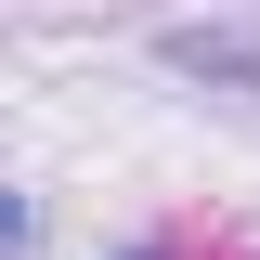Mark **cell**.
<instances>
[{
  "mask_svg": "<svg viewBox=\"0 0 260 260\" xmlns=\"http://www.w3.org/2000/svg\"><path fill=\"white\" fill-rule=\"evenodd\" d=\"M130 260H156V247H130Z\"/></svg>",
  "mask_w": 260,
  "mask_h": 260,
  "instance_id": "6da1fadb",
  "label": "cell"
}]
</instances>
